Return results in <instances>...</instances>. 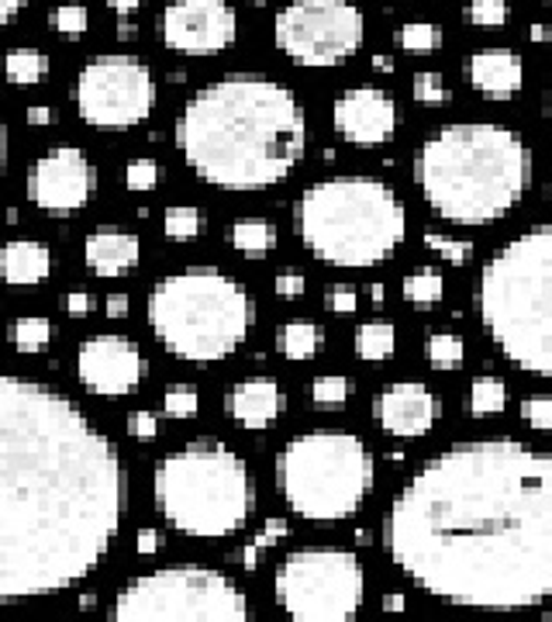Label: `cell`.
Masks as SVG:
<instances>
[{
	"instance_id": "cell-1",
	"label": "cell",
	"mask_w": 552,
	"mask_h": 622,
	"mask_svg": "<svg viewBox=\"0 0 552 622\" xmlns=\"http://www.w3.org/2000/svg\"><path fill=\"white\" fill-rule=\"evenodd\" d=\"M394 567L446 606L536 609L552 595V453L521 440L446 446L390 501Z\"/></svg>"
},
{
	"instance_id": "cell-2",
	"label": "cell",
	"mask_w": 552,
	"mask_h": 622,
	"mask_svg": "<svg viewBox=\"0 0 552 622\" xmlns=\"http://www.w3.org/2000/svg\"><path fill=\"white\" fill-rule=\"evenodd\" d=\"M125 512V467L59 391L0 374V606L80 585Z\"/></svg>"
},
{
	"instance_id": "cell-3",
	"label": "cell",
	"mask_w": 552,
	"mask_h": 622,
	"mask_svg": "<svg viewBox=\"0 0 552 622\" xmlns=\"http://www.w3.org/2000/svg\"><path fill=\"white\" fill-rule=\"evenodd\" d=\"M308 122L290 87L235 73L204 87L176 122L187 167L221 191H266L301 163Z\"/></svg>"
},
{
	"instance_id": "cell-4",
	"label": "cell",
	"mask_w": 552,
	"mask_h": 622,
	"mask_svg": "<svg viewBox=\"0 0 552 622\" xmlns=\"http://www.w3.org/2000/svg\"><path fill=\"white\" fill-rule=\"evenodd\" d=\"M414 180L442 222L463 228L494 225L528 194L532 149L508 125H446L414 156Z\"/></svg>"
},
{
	"instance_id": "cell-5",
	"label": "cell",
	"mask_w": 552,
	"mask_h": 622,
	"mask_svg": "<svg viewBox=\"0 0 552 622\" xmlns=\"http://www.w3.org/2000/svg\"><path fill=\"white\" fill-rule=\"evenodd\" d=\"M473 308L504 360L552 381V222L532 225L483 263Z\"/></svg>"
},
{
	"instance_id": "cell-6",
	"label": "cell",
	"mask_w": 552,
	"mask_h": 622,
	"mask_svg": "<svg viewBox=\"0 0 552 622\" xmlns=\"http://www.w3.org/2000/svg\"><path fill=\"white\" fill-rule=\"evenodd\" d=\"M294 228L321 263L377 267L401 249L407 212L394 188L377 177H329L297 197Z\"/></svg>"
},
{
	"instance_id": "cell-7",
	"label": "cell",
	"mask_w": 552,
	"mask_h": 622,
	"mask_svg": "<svg viewBox=\"0 0 552 622\" xmlns=\"http://www.w3.org/2000/svg\"><path fill=\"white\" fill-rule=\"evenodd\" d=\"M249 291L215 267H191L163 276L149 291V326L180 360L215 363L232 357L252 329Z\"/></svg>"
},
{
	"instance_id": "cell-8",
	"label": "cell",
	"mask_w": 552,
	"mask_h": 622,
	"mask_svg": "<svg viewBox=\"0 0 552 622\" xmlns=\"http://www.w3.org/2000/svg\"><path fill=\"white\" fill-rule=\"evenodd\" d=\"M156 509L176 533L225 540L249 522L256 488L245 460L221 443H191L152 471Z\"/></svg>"
},
{
	"instance_id": "cell-9",
	"label": "cell",
	"mask_w": 552,
	"mask_h": 622,
	"mask_svg": "<svg viewBox=\"0 0 552 622\" xmlns=\"http://www.w3.org/2000/svg\"><path fill=\"white\" fill-rule=\"evenodd\" d=\"M276 480L294 516L342 522L359 512L373 488V456L353 432H304L276 456Z\"/></svg>"
},
{
	"instance_id": "cell-10",
	"label": "cell",
	"mask_w": 552,
	"mask_h": 622,
	"mask_svg": "<svg viewBox=\"0 0 552 622\" xmlns=\"http://www.w3.org/2000/svg\"><path fill=\"white\" fill-rule=\"evenodd\" d=\"M114 619H249L242 588L207 567H166L128 581L114 598Z\"/></svg>"
},
{
	"instance_id": "cell-11",
	"label": "cell",
	"mask_w": 552,
	"mask_h": 622,
	"mask_svg": "<svg viewBox=\"0 0 552 622\" xmlns=\"http://www.w3.org/2000/svg\"><path fill=\"white\" fill-rule=\"evenodd\" d=\"M366 574L353 550H294L276 567V602L301 622H342L363 609Z\"/></svg>"
},
{
	"instance_id": "cell-12",
	"label": "cell",
	"mask_w": 552,
	"mask_h": 622,
	"mask_svg": "<svg viewBox=\"0 0 552 622\" xmlns=\"http://www.w3.org/2000/svg\"><path fill=\"white\" fill-rule=\"evenodd\" d=\"M366 25L353 0H290L276 14L273 38L290 63L325 69L353 59L363 45Z\"/></svg>"
},
{
	"instance_id": "cell-13",
	"label": "cell",
	"mask_w": 552,
	"mask_h": 622,
	"mask_svg": "<svg viewBox=\"0 0 552 622\" xmlns=\"http://www.w3.org/2000/svg\"><path fill=\"white\" fill-rule=\"evenodd\" d=\"M152 104V69L135 56H97L77 77V108L83 122L101 132H128L149 118Z\"/></svg>"
},
{
	"instance_id": "cell-14",
	"label": "cell",
	"mask_w": 552,
	"mask_h": 622,
	"mask_svg": "<svg viewBox=\"0 0 552 622\" xmlns=\"http://www.w3.org/2000/svg\"><path fill=\"white\" fill-rule=\"evenodd\" d=\"M239 21L228 0H173L159 18V38L183 56H215L235 42Z\"/></svg>"
},
{
	"instance_id": "cell-15",
	"label": "cell",
	"mask_w": 552,
	"mask_h": 622,
	"mask_svg": "<svg viewBox=\"0 0 552 622\" xmlns=\"http://www.w3.org/2000/svg\"><path fill=\"white\" fill-rule=\"evenodd\" d=\"M94 163L73 146L45 152L32 170V201L53 218H69L94 194Z\"/></svg>"
},
{
	"instance_id": "cell-16",
	"label": "cell",
	"mask_w": 552,
	"mask_h": 622,
	"mask_svg": "<svg viewBox=\"0 0 552 622\" xmlns=\"http://www.w3.org/2000/svg\"><path fill=\"white\" fill-rule=\"evenodd\" d=\"M149 371L146 357L138 353V346L125 336H94L80 346L77 357V374L80 384L90 395L101 398H122L142 384Z\"/></svg>"
},
{
	"instance_id": "cell-17",
	"label": "cell",
	"mask_w": 552,
	"mask_h": 622,
	"mask_svg": "<svg viewBox=\"0 0 552 622\" xmlns=\"http://www.w3.org/2000/svg\"><path fill=\"white\" fill-rule=\"evenodd\" d=\"M332 125L353 146H387L398 132V104L380 87H353L335 98Z\"/></svg>"
},
{
	"instance_id": "cell-18",
	"label": "cell",
	"mask_w": 552,
	"mask_h": 622,
	"mask_svg": "<svg viewBox=\"0 0 552 622\" xmlns=\"http://www.w3.org/2000/svg\"><path fill=\"white\" fill-rule=\"evenodd\" d=\"M442 402L439 395L418 381H398L380 391L377 398V422L394 440H422L439 422Z\"/></svg>"
},
{
	"instance_id": "cell-19",
	"label": "cell",
	"mask_w": 552,
	"mask_h": 622,
	"mask_svg": "<svg viewBox=\"0 0 552 622\" xmlns=\"http://www.w3.org/2000/svg\"><path fill=\"white\" fill-rule=\"evenodd\" d=\"M467 80L476 94L508 101L525 87V63L511 49H480L467 59Z\"/></svg>"
},
{
	"instance_id": "cell-20",
	"label": "cell",
	"mask_w": 552,
	"mask_h": 622,
	"mask_svg": "<svg viewBox=\"0 0 552 622\" xmlns=\"http://www.w3.org/2000/svg\"><path fill=\"white\" fill-rule=\"evenodd\" d=\"M287 408L284 387L273 377H249L242 384H235L225 398V411L245 429H266L269 422H276Z\"/></svg>"
},
{
	"instance_id": "cell-21",
	"label": "cell",
	"mask_w": 552,
	"mask_h": 622,
	"mask_svg": "<svg viewBox=\"0 0 552 622\" xmlns=\"http://www.w3.org/2000/svg\"><path fill=\"white\" fill-rule=\"evenodd\" d=\"M83 263L97 276H122L138 263V239L128 236L125 228H97L83 246Z\"/></svg>"
},
{
	"instance_id": "cell-22",
	"label": "cell",
	"mask_w": 552,
	"mask_h": 622,
	"mask_svg": "<svg viewBox=\"0 0 552 622\" xmlns=\"http://www.w3.org/2000/svg\"><path fill=\"white\" fill-rule=\"evenodd\" d=\"M53 270V252L35 239H11L0 249V273L11 287L42 284Z\"/></svg>"
},
{
	"instance_id": "cell-23",
	"label": "cell",
	"mask_w": 552,
	"mask_h": 622,
	"mask_svg": "<svg viewBox=\"0 0 552 622\" xmlns=\"http://www.w3.org/2000/svg\"><path fill=\"white\" fill-rule=\"evenodd\" d=\"M398 350V329L390 321H363L356 329V357L366 363H383Z\"/></svg>"
},
{
	"instance_id": "cell-24",
	"label": "cell",
	"mask_w": 552,
	"mask_h": 622,
	"mask_svg": "<svg viewBox=\"0 0 552 622\" xmlns=\"http://www.w3.org/2000/svg\"><path fill=\"white\" fill-rule=\"evenodd\" d=\"M401 294H404V302L414 305V308H435L446 297V276L435 267H422V270L404 276Z\"/></svg>"
},
{
	"instance_id": "cell-25",
	"label": "cell",
	"mask_w": 552,
	"mask_h": 622,
	"mask_svg": "<svg viewBox=\"0 0 552 622\" xmlns=\"http://www.w3.org/2000/svg\"><path fill=\"white\" fill-rule=\"evenodd\" d=\"M228 242H232L242 257H266V252L276 246V228L263 218H242L228 228Z\"/></svg>"
},
{
	"instance_id": "cell-26",
	"label": "cell",
	"mask_w": 552,
	"mask_h": 622,
	"mask_svg": "<svg viewBox=\"0 0 552 622\" xmlns=\"http://www.w3.org/2000/svg\"><path fill=\"white\" fill-rule=\"evenodd\" d=\"M321 342H325V332L314 321H287L280 329V353L287 360H311L318 357Z\"/></svg>"
},
{
	"instance_id": "cell-27",
	"label": "cell",
	"mask_w": 552,
	"mask_h": 622,
	"mask_svg": "<svg viewBox=\"0 0 552 622\" xmlns=\"http://www.w3.org/2000/svg\"><path fill=\"white\" fill-rule=\"evenodd\" d=\"M504 405H508V387H504L501 377H476L470 384L467 395V411L473 419H487V415H501Z\"/></svg>"
},
{
	"instance_id": "cell-28",
	"label": "cell",
	"mask_w": 552,
	"mask_h": 622,
	"mask_svg": "<svg viewBox=\"0 0 552 622\" xmlns=\"http://www.w3.org/2000/svg\"><path fill=\"white\" fill-rule=\"evenodd\" d=\"M45 73H49V56L38 49H14L4 59V77L14 87H35L45 80Z\"/></svg>"
},
{
	"instance_id": "cell-29",
	"label": "cell",
	"mask_w": 552,
	"mask_h": 622,
	"mask_svg": "<svg viewBox=\"0 0 552 622\" xmlns=\"http://www.w3.org/2000/svg\"><path fill=\"white\" fill-rule=\"evenodd\" d=\"M425 357L428 363L435 366V371H459L467 360V342L463 336H456V332H432L425 339Z\"/></svg>"
},
{
	"instance_id": "cell-30",
	"label": "cell",
	"mask_w": 552,
	"mask_h": 622,
	"mask_svg": "<svg viewBox=\"0 0 552 622\" xmlns=\"http://www.w3.org/2000/svg\"><path fill=\"white\" fill-rule=\"evenodd\" d=\"M349 398H353V381L345 374H321L311 384V402L318 411H342Z\"/></svg>"
},
{
	"instance_id": "cell-31",
	"label": "cell",
	"mask_w": 552,
	"mask_h": 622,
	"mask_svg": "<svg viewBox=\"0 0 552 622\" xmlns=\"http://www.w3.org/2000/svg\"><path fill=\"white\" fill-rule=\"evenodd\" d=\"M398 45L411 56L439 53L442 49V29L428 25V21H407V25L398 29Z\"/></svg>"
},
{
	"instance_id": "cell-32",
	"label": "cell",
	"mask_w": 552,
	"mask_h": 622,
	"mask_svg": "<svg viewBox=\"0 0 552 622\" xmlns=\"http://www.w3.org/2000/svg\"><path fill=\"white\" fill-rule=\"evenodd\" d=\"M11 342L18 353H42L53 342V321L49 318H18L11 329Z\"/></svg>"
},
{
	"instance_id": "cell-33",
	"label": "cell",
	"mask_w": 552,
	"mask_h": 622,
	"mask_svg": "<svg viewBox=\"0 0 552 622\" xmlns=\"http://www.w3.org/2000/svg\"><path fill=\"white\" fill-rule=\"evenodd\" d=\"M166 239L173 242H194L200 236V228H204V218L197 207H187V204H180L173 207V212L166 215Z\"/></svg>"
},
{
	"instance_id": "cell-34",
	"label": "cell",
	"mask_w": 552,
	"mask_h": 622,
	"mask_svg": "<svg viewBox=\"0 0 552 622\" xmlns=\"http://www.w3.org/2000/svg\"><path fill=\"white\" fill-rule=\"evenodd\" d=\"M411 94L418 104H428V108H442L449 101V87L442 80V73H435V69H422V73H414L411 80Z\"/></svg>"
},
{
	"instance_id": "cell-35",
	"label": "cell",
	"mask_w": 552,
	"mask_h": 622,
	"mask_svg": "<svg viewBox=\"0 0 552 622\" xmlns=\"http://www.w3.org/2000/svg\"><path fill=\"white\" fill-rule=\"evenodd\" d=\"M425 246L442 263H452V267H463V263L473 260V242H467V239H452V236H442V233H425Z\"/></svg>"
},
{
	"instance_id": "cell-36",
	"label": "cell",
	"mask_w": 552,
	"mask_h": 622,
	"mask_svg": "<svg viewBox=\"0 0 552 622\" xmlns=\"http://www.w3.org/2000/svg\"><path fill=\"white\" fill-rule=\"evenodd\" d=\"M467 21L476 29H501L508 21V0H470Z\"/></svg>"
},
{
	"instance_id": "cell-37",
	"label": "cell",
	"mask_w": 552,
	"mask_h": 622,
	"mask_svg": "<svg viewBox=\"0 0 552 622\" xmlns=\"http://www.w3.org/2000/svg\"><path fill=\"white\" fill-rule=\"evenodd\" d=\"M197 408H200V395H197V387H187V384L170 387L163 398V411L170 419H194Z\"/></svg>"
},
{
	"instance_id": "cell-38",
	"label": "cell",
	"mask_w": 552,
	"mask_h": 622,
	"mask_svg": "<svg viewBox=\"0 0 552 622\" xmlns=\"http://www.w3.org/2000/svg\"><path fill=\"white\" fill-rule=\"evenodd\" d=\"M521 422L536 432H552V395H528L521 402Z\"/></svg>"
},
{
	"instance_id": "cell-39",
	"label": "cell",
	"mask_w": 552,
	"mask_h": 622,
	"mask_svg": "<svg viewBox=\"0 0 552 622\" xmlns=\"http://www.w3.org/2000/svg\"><path fill=\"white\" fill-rule=\"evenodd\" d=\"M87 25H90V18H87V8H80V4H62L53 11V29L62 35H83Z\"/></svg>"
},
{
	"instance_id": "cell-40",
	"label": "cell",
	"mask_w": 552,
	"mask_h": 622,
	"mask_svg": "<svg viewBox=\"0 0 552 622\" xmlns=\"http://www.w3.org/2000/svg\"><path fill=\"white\" fill-rule=\"evenodd\" d=\"M159 180V167L156 159H131L128 170H125V183L128 191H152Z\"/></svg>"
},
{
	"instance_id": "cell-41",
	"label": "cell",
	"mask_w": 552,
	"mask_h": 622,
	"mask_svg": "<svg viewBox=\"0 0 552 622\" xmlns=\"http://www.w3.org/2000/svg\"><path fill=\"white\" fill-rule=\"evenodd\" d=\"M325 308L335 312V315H353V312L359 308V294H356V287H349V284H335V287H329V291H325Z\"/></svg>"
},
{
	"instance_id": "cell-42",
	"label": "cell",
	"mask_w": 552,
	"mask_h": 622,
	"mask_svg": "<svg viewBox=\"0 0 552 622\" xmlns=\"http://www.w3.org/2000/svg\"><path fill=\"white\" fill-rule=\"evenodd\" d=\"M159 429V419L152 411H131L128 415V436H135V440H152Z\"/></svg>"
},
{
	"instance_id": "cell-43",
	"label": "cell",
	"mask_w": 552,
	"mask_h": 622,
	"mask_svg": "<svg viewBox=\"0 0 552 622\" xmlns=\"http://www.w3.org/2000/svg\"><path fill=\"white\" fill-rule=\"evenodd\" d=\"M276 294L280 297H287V302H294V297H301L304 294V287H308V281H304V273H280L276 276Z\"/></svg>"
},
{
	"instance_id": "cell-44",
	"label": "cell",
	"mask_w": 552,
	"mask_h": 622,
	"mask_svg": "<svg viewBox=\"0 0 552 622\" xmlns=\"http://www.w3.org/2000/svg\"><path fill=\"white\" fill-rule=\"evenodd\" d=\"M284 536H287V522H284V519H269V522L263 525V533L252 540V546L266 550V546H273L276 540H284Z\"/></svg>"
},
{
	"instance_id": "cell-45",
	"label": "cell",
	"mask_w": 552,
	"mask_h": 622,
	"mask_svg": "<svg viewBox=\"0 0 552 622\" xmlns=\"http://www.w3.org/2000/svg\"><path fill=\"white\" fill-rule=\"evenodd\" d=\"M66 312L69 315H90V312H94V297H90V291H69Z\"/></svg>"
},
{
	"instance_id": "cell-46",
	"label": "cell",
	"mask_w": 552,
	"mask_h": 622,
	"mask_svg": "<svg viewBox=\"0 0 552 622\" xmlns=\"http://www.w3.org/2000/svg\"><path fill=\"white\" fill-rule=\"evenodd\" d=\"M8 173V125H4V114H0V183H4Z\"/></svg>"
},
{
	"instance_id": "cell-47",
	"label": "cell",
	"mask_w": 552,
	"mask_h": 622,
	"mask_svg": "<svg viewBox=\"0 0 552 622\" xmlns=\"http://www.w3.org/2000/svg\"><path fill=\"white\" fill-rule=\"evenodd\" d=\"M104 308H107V318H122L128 312V297L125 294H111Z\"/></svg>"
},
{
	"instance_id": "cell-48",
	"label": "cell",
	"mask_w": 552,
	"mask_h": 622,
	"mask_svg": "<svg viewBox=\"0 0 552 622\" xmlns=\"http://www.w3.org/2000/svg\"><path fill=\"white\" fill-rule=\"evenodd\" d=\"M159 550V533L156 529H142L138 533V553H156Z\"/></svg>"
},
{
	"instance_id": "cell-49",
	"label": "cell",
	"mask_w": 552,
	"mask_h": 622,
	"mask_svg": "<svg viewBox=\"0 0 552 622\" xmlns=\"http://www.w3.org/2000/svg\"><path fill=\"white\" fill-rule=\"evenodd\" d=\"M25 8V0H0V25H8V21Z\"/></svg>"
},
{
	"instance_id": "cell-50",
	"label": "cell",
	"mask_w": 552,
	"mask_h": 622,
	"mask_svg": "<svg viewBox=\"0 0 552 622\" xmlns=\"http://www.w3.org/2000/svg\"><path fill=\"white\" fill-rule=\"evenodd\" d=\"M28 122H32V125H49V122H53V111H49V108H32V111H28Z\"/></svg>"
},
{
	"instance_id": "cell-51",
	"label": "cell",
	"mask_w": 552,
	"mask_h": 622,
	"mask_svg": "<svg viewBox=\"0 0 552 622\" xmlns=\"http://www.w3.org/2000/svg\"><path fill=\"white\" fill-rule=\"evenodd\" d=\"M107 4L118 11V14H128V11H135V8H142L146 0H107Z\"/></svg>"
},
{
	"instance_id": "cell-52",
	"label": "cell",
	"mask_w": 552,
	"mask_h": 622,
	"mask_svg": "<svg viewBox=\"0 0 552 622\" xmlns=\"http://www.w3.org/2000/svg\"><path fill=\"white\" fill-rule=\"evenodd\" d=\"M407 602H404V595L401 591H390L387 598H383V609H390V612H398V609H404Z\"/></svg>"
},
{
	"instance_id": "cell-53",
	"label": "cell",
	"mask_w": 552,
	"mask_h": 622,
	"mask_svg": "<svg viewBox=\"0 0 552 622\" xmlns=\"http://www.w3.org/2000/svg\"><path fill=\"white\" fill-rule=\"evenodd\" d=\"M528 35H532V42H549L552 29L549 25H532V29H528Z\"/></svg>"
},
{
	"instance_id": "cell-54",
	"label": "cell",
	"mask_w": 552,
	"mask_h": 622,
	"mask_svg": "<svg viewBox=\"0 0 552 622\" xmlns=\"http://www.w3.org/2000/svg\"><path fill=\"white\" fill-rule=\"evenodd\" d=\"M373 66L380 69V73H390V69H394V59H390V56H373Z\"/></svg>"
},
{
	"instance_id": "cell-55",
	"label": "cell",
	"mask_w": 552,
	"mask_h": 622,
	"mask_svg": "<svg viewBox=\"0 0 552 622\" xmlns=\"http://www.w3.org/2000/svg\"><path fill=\"white\" fill-rule=\"evenodd\" d=\"M545 122H549V135H552V77H549V98H545Z\"/></svg>"
},
{
	"instance_id": "cell-56",
	"label": "cell",
	"mask_w": 552,
	"mask_h": 622,
	"mask_svg": "<svg viewBox=\"0 0 552 622\" xmlns=\"http://www.w3.org/2000/svg\"><path fill=\"white\" fill-rule=\"evenodd\" d=\"M370 302H373V305H383V284H373V287H370Z\"/></svg>"
},
{
	"instance_id": "cell-57",
	"label": "cell",
	"mask_w": 552,
	"mask_h": 622,
	"mask_svg": "<svg viewBox=\"0 0 552 622\" xmlns=\"http://www.w3.org/2000/svg\"><path fill=\"white\" fill-rule=\"evenodd\" d=\"M549 197H552V183H549Z\"/></svg>"
},
{
	"instance_id": "cell-58",
	"label": "cell",
	"mask_w": 552,
	"mask_h": 622,
	"mask_svg": "<svg viewBox=\"0 0 552 622\" xmlns=\"http://www.w3.org/2000/svg\"><path fill=\"white\" fill-rule=\"evenodd\" d=\"M545 4H552V0H545Z\"/></svg>"
}]
</instances>
